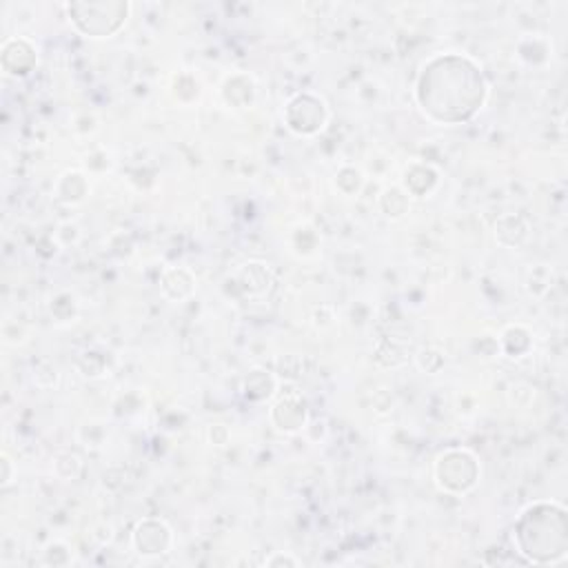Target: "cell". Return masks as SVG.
Wrapping results in <instances>:
<instances>
[{
	"label": "cell",
	"instance_id": "cell-2",
	"mask_svg": "<svg viewBox=\"0 0 568 568\" xmlns=\"http://www.w3.org/2000/svg\"><path fill=\"white\" fill-rule=\"evenodd\" d=\"M517 550L535 564L557 561L566 552V513L555 504L526 508L515 526Z\"/></svg>",
	"mask_w": 568,
	"mask_h": 568
},
{
	"label": "cell",
	"instance_id": "cell-1",
	"mask_svg": "<svg viewBox=\"0 0 568 568\" xmlns=\"http://www.w3.org/2000/svg\"><path fill=\"white\" fill-rule=\"evenodd\" d=\"M422 111L442 124H457L477 113L486 98V82L479 67L457 53L430 58L415 89Z\"/></svg>",
	"mask_w": 568,
	"mask_h": 568
}]
</instances>
